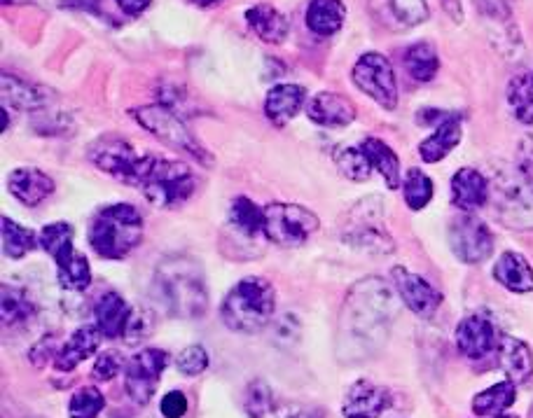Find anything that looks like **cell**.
<instances>
[{"label":"cell","mask_w":533,"mask_h":418,"mask_svg":"<svg viewBox=\"0 0 533 418\" xmlns=\"http://www.w3.org/2000/svg\"><path fill=\"white\" fill-rule=\"evenodd\" d=\"M398 311L396 292L382 278H365L356 283L346 297L342 325L353 337L365 339L379 330H386Z\"/></svg>","instance_id":"obj_1"},{"label":"cell","mask_w":533,"mask_h":418,"mask_svg":"<svg viewBox=\"0 0 533 418\" xmlns=\"http://www.w3.org/2000/svg\"><path fill=\"white\" fill-rule=\"evenodd\" d=\"M276 290L262 276H248L227 292L220 306V318L232 332L255 334L274 316Z\"/></svg>","instance_id":"obj_2"},{"label":"cell","mask_w":533,"mask_h":418,"mask_svg":"<svg viewBox=\"0 0 533 418\" xmlns=\"http://www.w3.org/2000/svg\"><path fill=\"white\" fill-rule=\"evenodd\" d=\"M159 295L173 316L178 318H197L209 306V292L202 276V269L185 257L166 260L157 269L155 278Z\"/></svg>","instance_id":"obj_3"},{"label":"cell","mask_w":533,"mask_h":418,"mask_svg":"<svg viewBox=\"0 0 533 418\" xmlns=\"http://www.w3.org/2000/svg\"><path fill=\"white\" fill-rule=\"evenodd\" d=\"M136 187L150 204L159 208H178L197 190V178L185 162L159 155H143Z\"/></svg>","instance_id":"obj_4"},{"label":"cell","mask_w":533,"mask_h":418,"mask_svg":"<svg viewBox=\"0 0 533 418\" xmlns=\"http://www.w3.org/2000/svg\"><path fill=\"white\" fill-rule=\"evenodd\" d=\"M143 241V218L131 204L106 206L89 225V246L103 260H122Z\"/></svg>","instance_id":"obj_5"},{"label":"cell","mask_w":533,"mask_h":418,"mask_svg":"<svg viewBox=\"0 0 533 418\" xmlns=\"http://www.w3.org/2000/svg\"><path fill=\"white\" fill-rule=\"evenodd\" d=\"M131 117H134L148 134L159 138V141L166 145H171L173 150L197 159V162H202L204 166L213 164L211 152L192 136V131L185 127V122L176 115V110L166 108L164 103H152V106L134 108L131 110Z\"/></svg>","instance_id":"obj_6"},{"label":"cell","mask_w":533,"mask_h":418,"mask_svg":"<svg viewBox=\"0 0 533 418\" xmlns=\"http://www.w3.org/2000/svg\"><path fill=\"white\" fill-rule=\"evenodd\" d=\"M321 220L309 208L297 204H269L265 208V227L262 234L281 248H297L318 232Z\"/></svg>","instance_id":"obj_7"},{"label":"cell","mask_w":533,"mask_h":418,"mask_svg":"<svg viewBox=\"0 0 533 418\" xmlns=\"http://www.w3.org/2000/svg\"><path fill=\"white\" fill-rule=\"evenodd\" d=\"M496 213L512 229L533 232V180L529 173L517 171L496 178Z\"/></svg>","instance_id":"obj_8"},{"label":"cell","mask_w":533,"mask_h":418,"mask_svg":"<svg viewBox=\"0 0 533 418\" xmlns=\"http://www.w3.org/2000/svg\"><path fill=\"white\" fill-rule=\"evenodd\" d=\"M353 85L384 110L398 108V78L391 61L379 52H368L356 61L351 71Z\"/></svg>","instance_id":"obj_9"},{"label":"cell","mask_w":533,"mask_h":418,"mask_svg":"<svg viewBox=\"0 0 533 418\" xmlns=\"http://www.w3.org/2000/svg\"><path fill=\"white\" fill-rule=\"evenodd\" d=\"M89 162L94 166H99L103 173L113 176L115 180H120L124 185L136 187L138 180V171H141L143 164V155H138L134 150V145L124 138H101L94 145H89L87 152Z\"/></svg>","instance_id":"obj_10"},{"label":"cell","mask_w":533,"mask_h":418,"mask_svg":"<svg viewBox=\"0 0 533 418\" xmlns=\"http://www.w3.org/2000/svg\"><path fill=\"white\" fill-rule=\"evenodd\" d=\"M169 360V353L162 351V348H143L141 353H136L127 362L124 388H127L131 402H136L138 407H145L152 400L159 376H162L166 365H169Z\"/></svg>","instance_id":"obj_11"},{"label":"cell","mask_w":533,"mask_h":418,"mask_svg":"<svg viewBox=\"0 0 533 418\" xmlns=\"http://www.w3.org/2000/svg\"><path fill=\"white\" fill-rule=\"evenodd\" d=\"M449 246L461 262L480 264L494 253V234L477 215L463 213L449 227Z\"/></svg>","instance_id":"obj_12"},{"label":"cell","mask_w":533,"mask_h":418,"mask_svg":"<svg viewBox=\"0 0 533 418\" xmlns=\"http://www.w3.org/2000/svg\"><path fill=\"white\" fill-rule=\"evenodd\" d=\"M393 283H396V292L407 309L417 313V316L431 318L440 309L442 292L435 290L424 276L407 271L405 267H396L393 269Z\"/></svg>","instance_id":"obj_13"},{"label":"cell","mask_w":533,"mask_h":418,"mask_svg":"<svg viewBox=\"0 0 533 418\" xmlns=\"http://www.w3.org/2000/svg\"><path fill=\"white\" fill-rule=\"evenodd\" d=\"M391 407V393L372 381H356L344 397V418H382Z\"/></svg>","instance_id":"obj_14"},{"label":"cell","mask_w":533,"mask_h":418,"mask_svg":"<svg viewBox=\"0 0 533 418\" xmlns=\"http://www.w3.org/2000/svg\"><path fill=\"white\" fill-rule=\"evenodd\" d=\"M456 346L470 360H482L496 348V330L487 318L468 316L456 327Z\"/></svg>","instance_id":"obj_15"},{"label":"cell","mask_w":533,"mask_h":418,"mask_svg":"<svg viewBox=\"0 0 533 418\" xmlns=\"http://www.w3.org/2000/svg\"><path fill=\"white\" fill-rule=\"evenodd\" d=\"M309 120L318 124V127L328 129H344L356 120V106L342 94L321 92L309 101L307 106Z\"/></svg>","instance_id":"obj_16"},{"label":"cell","mask_w":533,"mask_h":418,"mask_svg":"<svg viewBox=\"0 0 533 418\" xmlns=\"http://www.w3.org/2000/svg\"><path fill=\"white\" fill-rule=\"evenodd\" d=\"M101 337L103 334L99 332V327H78V330L61 344L59 351L54 353V367H57L59 372H73L80 362L92 358L101 344Z\"/></svg>","instance_id":"obj_17"},{"label":"cell","mask_w":533,"mask_h":418,"mask_svg":"<svg viewBox=\"0 0 533 418\" xmlns=\"http://www.w3.org/2000/svg\"><path fill=\"white\" fill-rule=\"evenodd\" d=\"M8 192L24 206H38L54 192V180L40 169H15L8 176Z\"/></svg>","instance_id":"obj_18"},{"label":"cell","mask_w":533,"mask_h":418,"mask_svg":"<svg viewBox=\"0 0 533 418\" xmlns=\"http://www.w3.org/2000/svg\"><path fill=\"white\" fill-rule=\"evenodd\" d=\"M96 327L106 339H117L127 334V327L134 316V309H129V304L117 295V292H103L99 302L94 306Z\"/></svg>","instance_id":"obj_19"},{"label":"cell","mask_w":533,"mask_h":418,"mask_svg":"<svg viewBox=\"0 0 533 418\" xmlns=\"http://www.w3.org/2000/svg\"><path fill=\"white\" fill-rule=\"evenodd\" d=\"M452 201L463 213H473L489 201V180L477 169H459L452 178Z\"/></svg>","instance_id":"obj_20"},{"label":"cell","mask_w":533,"mask_h":418,"mask_svg":"<svg viewBox=\"0 0 533 418\" xmlns=\"http://www.w3.org/2000/svg\"><path fill=\"white\" fill-rule=\"evenodd\" d=\"M246 24L251 26V31L260 40H265L269 45H281L286 43L288 33H290V22L288 17L283 15L281 10H276L274 5L260 3L253 5V8L246 10Z\"/></svg>","instance_id":"obj_21"},{"label":"cell","mask_w":533,"mask_h":418,"mask_svg":"<svg viewBox=\"0 0 533 418\" xmlns=\"http://www.w3.org/2000/svg\"><path fill=\"white\" fill-rule=\"evenodd\" d=\"M307 101V89L300 85H276L265 99V115L276 127H286L295 115H300Z\"/></svg>","instance_id":"obj_22"},{"label":"cell","mask_w":533,"mask_h":418,"mask_svg":"<svg viewBox=\"0 0 533 418\" xmlns=\"http://www.w3.org/2000/svg\"><path fill=\"white\" fill-rule=\"evenodd\" d=\"M494 278L503 285L505 290L510 292H524L533 290V269L529 260L524 255L515 253V250H508L498 257V262L494 264Z\"/></svg>","instance_id":"obj_23"},{"label":"cell","mask_w":533,"mask_h":418,"mask_svg":"<svg viewBox=\"0 0 533 418\" xmlns=\"http://www.w3.org/2000/svg\"><path fill=\"white\" fill-rule=\"evenodd\" d=\"M498 358H501L503 372L512 383H526L533 374V351L522 339L503 337L498 344Z\"/></svg>","instance_id":"obj_24"},{"label":"cell","mask_w":533,"mask_h":418,"mask_svg":"<svg viewBox=\"0 0 533 418\" xmlns=\"http://www.w3.org/2000/svg\"><path fill=\"white\" fill-rule=\"evenodd\" d=\"M463 129H461V120L459 117L449 115L445 122L438 124V129L433 131L426 141H421L419 145V155L424 159L426 164H438L445 159L449 152H452L456 145L461 143Z\"/></svg>","instance_id":"obj_25"},{"label":"cell","mask_w":533,"mask_h":418,"mask_svg":"<svg viewBox=\"0 0 533 418\" xmlns=\"http://www.w3.org/2000/svg\"><path fill=\"white\" fill-rule=\"evenodd\" d=\"M0 92H3L5 106H10L15 110H24V113L40 110L45 106L47 96H50L47 89L19 80L15 78V75H3V78H0Z\"/></svg>","instance_id":"obj_26"},{"label":"cell","mask_w":533,"mask_h":418,"mask_svg":"<svg viewBox=\"0 0 533 418\" xmlns=\"http://www.w3.org/2000/svg\"><path fill=\"white\" fill-rule=\"evenodd\" d=\"M346 8L342 0H311L307 8V29L314 36L330 38L344 26Z\"/></svg>","instance_id":"obj_27"},{"label":"cell","mask_w":533,"mask_h":418,"mask_svg":"<svg viewBox=\"0 0 533 418\" xmlns=\"http://www.w3.org/2000/svg\"><path fill=\"white\" fill-rule=\"evenodd\" d=\"M358 148H361L363 155L368 157L372 169L384 178V183L389 190H398V187L403 185V176H400V159L396 152L389 148V145H386L384 141H379V138H365Z\"/></svg>","instance_id":"obj_28"},{"label":"cell","mask_w":533,"mask_h":418,"mask_svg":"<svg viewBox=\"0 0 533 418\" xmlns=\"http://www.w3.org/2000/svg\"><path fill=\"white\" fill-rule=\"evenodd\" d=\"M57 281L68 292H82L92 283V269H89L87 257L80 250H68L66 255L57 257Z\"/></svg>","instance_id":"obj_29"},{"label":"cell","mask_w":533,"mask_h":418,"mask_svg":"<svg viewBox=\"0 0 533 418\" xmlns=\"http://www.w3.org/2000/svg\"><path fill=\"white\" fill-rule=\"evenodd\" d=\"M515 397H517L515 383L512 381L494 383L491 388L482 390L480 395H475L473 411L477 416H498L515 404Z\"/></svg>","instance_id":"obj_30"},{"label":"cell","mask_w":533,"mask_h":418,"mask_svg":"<svg viewBox=\"0 0 533 418\" xmlns=\"http://www.w3.org/2000/svg\"><path fill=\"white\" fill-rule=\"evenodd\" d=\"M405 66L417 82H431L440 71V57L433 45L414 43L405 52Z\"/></svg>","instance_id":"obj_31"},{"label":"cell","mask_w":533,"mask_h":418,"mask_svg":"<svg viewBox=\"0 0 533 418\" xmlns=\"http://www.w3.org/2000/svg\"><path fill=\"white\" fill-rule=\"evenodd\" d=\"M346 239H349L353 246L368 248L372 250V253H379V255H389L393 250L391 236L386 234V229L382 225H377V220L368 222L365 218H358L351 232L346 234Z\"/></svg>","instance_id":"obj_32"},{"label":"cell","mask_w":533,"mask_h":418,"mask_svg":"<svg viewBox=\"0 0 533 418\" xmlns=\"http://www.w3.org/2000/svg\"><path fill=\"white\" fill-rule=\"evenodd\" d=\"M230 222L244 236H258L265 227V208H260L253 199L237 197L230 206Z\"/></svg>","instance_id":"obj_33"},{"label":"cell","mask_w":533,"mask_h":418,"mask_svg":"<svg viewBox=\"0 0 533 418\" xmlns=\"http://www.w3.org/2000/svg\"><path fill=\"white\" fill-rule=\"evenodd\" d=\"M508 103L517 122L533 124V73H519L510 80Z\"/></svg>","instance_id":"obj_34"},{"label":"cell","mask_w":533,"mask_h":418,"mask_svg":"<svg viewBox=\"0 0 533 418\" xmlns=\"http://www.w3.org/2000/svg\"><path fill=\"white\" fill-rule=\"evenodd\" d=\"M33 248H38V234L12 218H3V253L10 260H19V257L31 253Z\"/></svg>","instance_id":"obj_35"},{"label":"cell","mask_w":533,"mask_h":418,"mask_svg":"<svg viewBox=\"0 0 533 418\" xmlns=\"http://www.w3.org/2000/svg\"><path fill=\"white\" fill-rule=\"evenodd\" d=\"M403 192H405V204L412 208V211H421L431 204L433 199V180L426 176L421 169H410L403 180Z\"/></svg>","instance_id":"obj_36"},{"label":"cell","mask_w":533,"mask_h":418,"mask_svg":"<svg viewBox=\"0 0 533 418\" xmlns=\"http://www.w3.org/2000/svg\"><path fill=\"white\" fill-rule=\"evenodd\" d=\"M33 313H36V309H33V304L29 302V297H26V292L5 285L3 304H0V316H3V323L5 325L26 323V320H29Z\"/></svg>","instance_id":"obj_37"},{"label":"cell","mask_w":533,"mask_h":418,"mask_svg":"<svg viewBox=\"0 0 533 418\" xmlns=\"http://www.w3.org/2000/svg\"><path fill=\"white\" fill-rule=\"evenodd\" d=\"M38 246L45 250L52 260L66 255L68 250H73V227L68 222H52V225L43 227V232L38 236Z\"/></svg>","instance_id":"obj_38"},{"label":"cell","mask_w":533,"mask_h":418,"mask_svg":"<svg viewBox=\"0 0 533 418\" xmlns=\"http://www.w3.org/2000/svg\"><path fill=\"white\" fill-rule=\"evenodd\" d=\"M335 164L342 176L349 180H356V183H365L372 176V164L368 162V157L363 155L361 148H339L335 150Z\"/></svg>","instance_id":"obj_39"},{"label":"cell","mask_w":533,"mask_h":418,"mask_svg":"<svg viewBox=\"0 0 533 418\" xmlns=\"http://www.w3.org/2000/svg\"><path fill=\"white\" fill-rule=\"evenodd\" d=\"M106 407V397L99 388L85 386L71 397L68 404V416L71 418H99V414Z\"/></svg>","instance_id":"obj_40"},{"label":"cell","mask_w":533,"mask_h":418,"mask_svg":"<svg viewBox=\"0 0 533 418\" xmlns=\"http://www.w3.org/2000/svg\"><path fill=\"white\" fill-rule=\"evenodd\" d=\"M248 418H265L274 409V393L267 381L255 379L246 388V404H244Z\"/></svg>","instance_id":"obj_41"},{"label":"cell","mask_w":533,"mask_h":418,"mask_svg":"<svg viewBox=\"0 0 533 418\" xmlns=\"http://www.w3.org/2000/svg\"><path fill=\"white\" fill-rule=\"evenodd\" d=\"M209 362H211L209 351H206L204 346L192 344L178 353L176 367H178V372L185 374V376H199L202 372H206V369H209Z\"/></svg>","instance_id":"obj_42"},{"label":"cell","mask_w":533,"mask_h":418,"mask_svg":"<svg viewBox=\"0 0 533 418\" xmlns=\"http://www.w3.org/2000/svg\"><path fill=\"white\" fill-rule=\"evenodd\" d=\"M391 10L398 22L405 26L424 24L428 15H431L426 0H391Z\"/></svg>","instance_id":"obj_43"},{"label":"cell","mask_w":533,"mask_h":418,"mask_svg":"<svg viewBox=\"0 0 533 418\" xmlns=\"http://www.w3.org/2000/svg\"><path fill=\"white\" fill-rule=\"evenodd\" d=\"M122 367H124L122 353H117V351L101 353L92 367V376L96 381H110L122 372Z\"/></svg>","instance_id":"obj_44"},{"label":"cell","mask_w":533,"mask_h":418,"mask_svg":"<svg viewBox=\"0 0 533 418\" xmlns=\"http://www.w3.org/2000/svg\"><path fill=\"white\" fill-rule=\"evenodd\" d=\"M159 411L164 418H183L188 414V397L181 390H171L164 395V400L159 402Z\"/></svg>","instance_id":"obj_45"},{"label":"cell","mask_w":533,"mask_h":418,"mask_svg":"<svg viewBox=\"0 0 533 418\" xmlns=\"http://www.w3.org/2000/svg\"><path fill=\"white\" fill-rule=\"evenodd\" d=\"M473 3L480 15L496 19V22H505L512 15V0H473Z\"/></svg>","instance_id":"obj_46"},{"label":"cell","mask_w":533,"mask_h":418,"mask_svg":"<svg viewBox=\"0 0 533 418\" xmlns=\"http://www.w3.org/2000/svg\"><path fill=\"white\" fill-rule=\"evenodd\" d=\"M517 159H519V171L524 173H533V134L524 136L522 143L517 148Z\"/></svg>","instance_id":"obj_47"},{"label":"cell","mask_w":533,"mask_h":418,"mask_svg":"<svg viewBox=\"0 0 533 418\" xmlns=\"http://www.w3.org/2000/svg\"><path fill=\"white\" fill-rule=\"evenodd\" d=\"M279 418H323V409L318 407H300V404H288L279 411Z\"/></svg>","instance_id":"obj_48"},{"label":"cell","mask_w":533,"mask_h":418,"mask_svg":"<svg viewBox=\"0 0 533 418\" xmlns=\"http://www.w3.org/2000/svg\"><path fill=\"white\" fill-rule=\"evenodd\" d=\"M117 8H120L127 17H138L150 8L152 0H115Z\"/></svg>","instance_id":"obj_49"},{"label":"cell","mask_w":533,"mask_h":418,"mask_svg":"<svg viewBox=\"0 0 533 418\" xmlns=\"http://www.w3.org/2000/svg\"><path fill=\"white\" fill-rule=\"evenodd\" d=\"M190 5H195V8H202V10H209L213 5H218L220 0H188Z\"/></svg>","instance_id":"obj_50"},{"label":"cell","mask_w":533,"mask_h":418,"mask_svg":"<svg viewBox=\"0 0 533 418\" xmlns=\"http://www.w3.org/2000/svg\"><path fill=\"white\" fill-rule=\"evenodd\" d=\"M8 127H10V115H8V110L0 108V131H8Z\"/></svg>","instance_id":"obj_51"},{"label":"cell","mask_w":533,"mask_h":418,"mask_svg":"<svg viewBox=\"0 0 533 418\" xmlns=\"http://www.w3.org/2000/svg\"><path fill=\"white\" fill-rule=\"evenodd\" d=\"M491 418H515V416H505V414H498V416H491Z\"/></svg>","instance_id":"obj_52"}]
</instances>
